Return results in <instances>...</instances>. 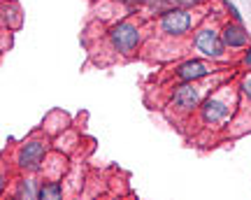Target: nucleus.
I'll use <instances>...</instances> for the list:
<instances>
[{
    "label": "nucleus",
    "instance_id": "obj_3",
    "mask_svg": "<svg viewBox=\"0 0 251 200\" xmlns=\"http://www.w3.org/2000/svg\"><path fill=\"white\" fill-rule=\"evenodd\" d=\"M193 47H196L202 56H209V58H224L226 49H228V47L224 45L221 33L212 26H205L198 30L196 37H193Z\"/></svg>",
    "mask_w": 251,
    "mask_h": 200
},
{
    "label": "nucleus",
    "instance_id": "obj_7",
    "mask_svg": "<svg viewBox=\"0 0 251 200\" xmlns=\"http://www.w3.org/2000/svg\"><path fill=\"white\" fill-rule=\"evenodd\" d=\"M214 73V65L207 63V61H198V58H191L186 63H181L175 75H177V79L181 82H198V79H205L209 75Z\"/></svg>",
    "mask_w": 251,
    "mask_h": 200
},
{
    "label": "nucleus",
    "instance_id": "obj_12",
    "mask_svg": "<svg viewBox=\"0 0 251 200\" xmlns=\"http://www.w3.org/2000/svg\"><path fill=\"white\" fill-rule=\"evenodd\" d=\"M240 89H242V93L249 98V102H251V75H247L242 79V84H240Z\"/></svg>",
    "mask_w": 251,
    "mask_h": 200
},
{
    "label": "nucleus",
    "instance_id": "obj_9",
    "mask_svg": "<svg viewBox=\"0 0 251 200\" xmlns=\"http://www.w3.org/2000/svg\"><path fill=\"white\" fill-rule=\"evenodd\" d=\"M63 196V184L58 179H51V182H42L40 186V196L37 198L42 200H58Z\"/></svg>",
    "mask_w": 251,
    "mask_h": 200
},
{
    "label": "nucleus",
    "instance_id": "obj_4",
    "mask_svg": "<svg viewBox=\"0 0 251 200\" xmlns=\"http://www.w3.org/2000/svg\"><path fill=\"white\" fill-rule=\"evenodd\" d=\"M230 114V102L221 96V93H212L209 98L202 100L200 105V119L205 126H214V124H221L224 119H228Z\"/></svg>",
    "mask_w": 251,
    "mask_h": 200
},
{
    "label": "nucleus",
    "instance_id": "obj_13",
    "mask_svg": "<svg viewBox=\"0 0 251 200\" xmlns=\"http://www.w3.org/2000/svg\"><path fill=\"white\" fill-rule=\"evenodd\" d=\"M242 65L247 70H251V45L244 47V54H242Z\"/></svg>",
    "mask_w": 251,
    "mask_h": 200
},
{
    "label": "nucleus",
    "instance_id": "obj_6",
    "mask_svg": "<svg viewBox=\"0 0 251 200\" xmlns=\"http://www.w3.org/2000/svg\"><path fill=\"white\" fill-rule=\"evenodd\" d=\"M172 105L179 112H193L196 107L202 105V91L200 86H196V82H186L177 86L172 91Z\"/></svg>",
    "mask_w": 251,
    "mask_h": 200
},
{
    "label": "nucleus",
    "instance_id": "obj_2",
    "mask_svg": "<svg viewBox=\"0 0 251 200\" xmlns=\"http://www.w3.org/2000/svg\"><path fill=\"white\" fill-rule=\"evenodd\" d=\"M191 26H193V19H191V14H188L186 9H181V7L165 9L161 14V19H158V30L170 37L186 35L188 30H191Z\"/></svg>",
    "mask_w": 251,
    "mask_h": 200
},
{
    "label": "nucleus",
    "instance_id": "obj_5",
    "mask_svg": "<svg viewBox=\"0 0 251 200\" xmlns=\"http://www.w3.org/2000/svg\"><path fill=\"white\" fill-rule=\"evenodd\" d=\"M45 154H47V142H42V140H30L26 145H21V149H19V154H17V163L21 170L35 173V170L42 168Z\"/></svg>",
    "mask_w": 251,
    "mask_h": 200
},
{
    "label": "nucleus",
    "instance_id": "obj_8",
    "mask_svg": "<svg viewBox=\"0 0 251 200\" xmlns=\"http://www.w3.org/2000/svg\"><path fill=\"white\" fill-rule=\"evenodd\" d=\"M221 37H224V45L228 49H244V47H249V33H247V28L242 26V21H230V24H226L224 30H221Z\"/></svg>",
    "mask_w": 251,
    "mask_h": 200
},
{
    "label": "nucleus",
    "instance_id": "obj_1",
    "mask_svg": "<svg viewBox=\"0 0 251 200\" xmlns=\"http://www.w3.org/2000/svg\"><path fill=\"white\" fill-rule=\"evenodd\" d=\"M109 40H112V47L117 51H121L124 56H130L137 51V47L142 42V33L133 21H119L117 26L109 30Z\"/></svg>",
    "mask_w": 251,
    "mask_h": 200
},
{
    "label": "nucleus",
    "instance_id": "obj_15",
    "mask_svg": "<svg viewBox=\"0 0 251 200\" xmlns=\"http://www.w3.org/2000/svg\"><path fill=\"white\" fill-rule=\"evenodd\" d=\"M140 2H147V5H153V2H158V0H140Z\"/></svg>",
    "mask_w": 251,
    "mask_h": 200
},
{
    "label": "nucleus",
    "instance_id": "obj_10",
    "mask_svg": "<svg viewBox=\"0 0 251 200\" xmlns=\"http://www.w3.org/2000/svg\"><path fill=\"white\" fill-rule=\"evenodd\" d=\"M35 179H30V177H28V179H24V182H21V189H19V198H37V196H40V189H37L35 186Z\"/></svg>",
    "mask_w": 251,
    "mask_h": 200
},
{
    "label": "nucleus",
    "instance_id": "obj_14",
    "mask_svg": "<svg viewBox=\"0 0 251 200\" xmlns=\"http://www.w3.org/2000/svg\"><path fill=\"white\" fill-rule=\"evenodd\" d=\"M228 12H230V17H233L235 21H242V14H240V9L235 7L233 2H228Z\"/></svg>",
    "mask_w": 251,
    "mask_h": 200
},
{
    "label": "nucleus",
    "instance_id": "obj_11",
    "mask_svg": "<svg viewBox=\"0 0 251 200\" xmlns=\"http://www.w3.org/2000/svg\"><path fill=\"white\" fill-rule=\"evenodd\" d=\"M170 7H181V9H188V7H198L202 0H165Z\"/></svg>",
    "mask_w": 251,
    "mask_h": 200
}]
</instances>
